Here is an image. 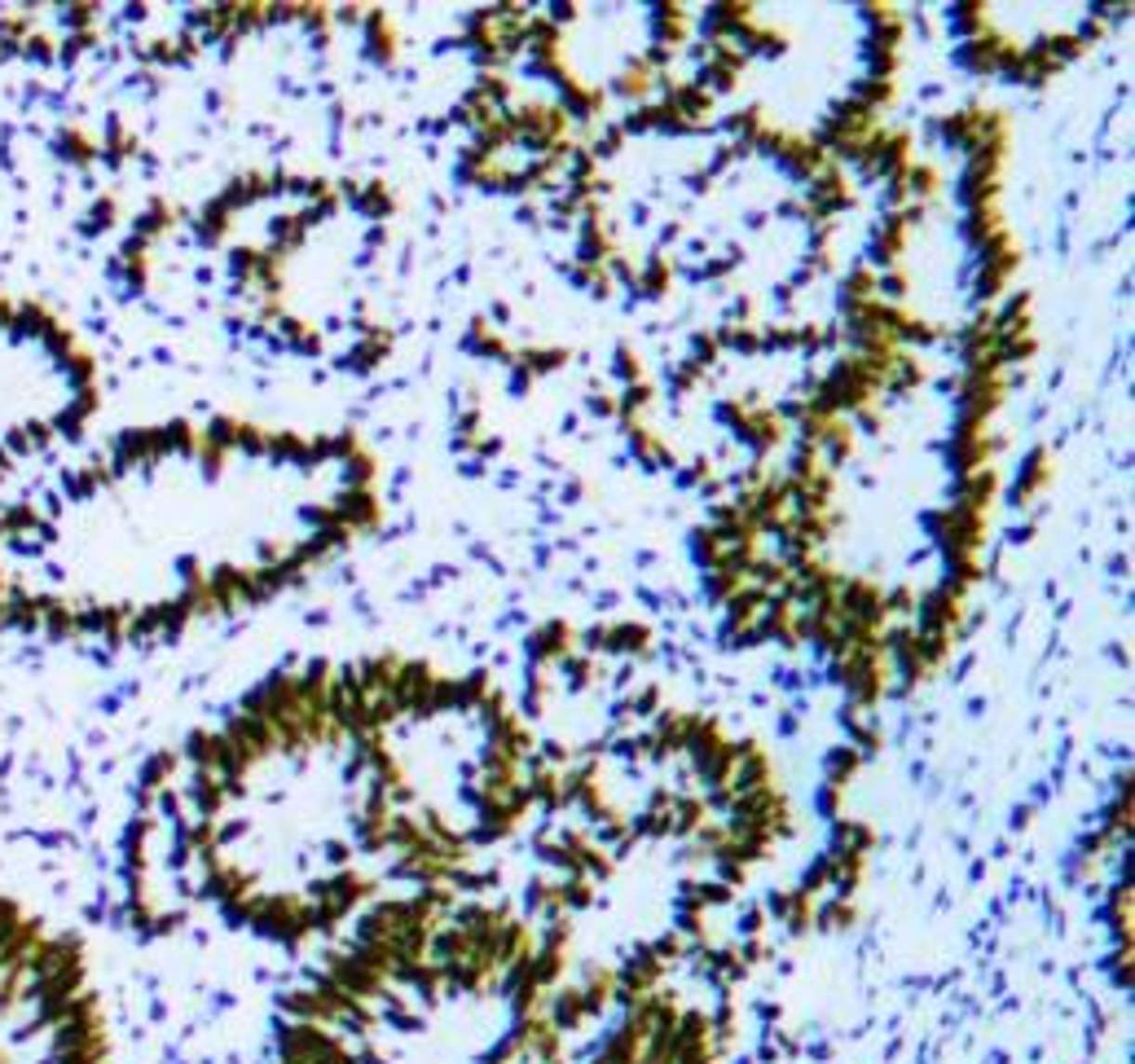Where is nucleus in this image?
Instances as JSON below:
<instances>
[{"mask_svg": "<svg viewBox=\"0 0 1135 1064\" xmlns=\"http://www.w3.org/2000/svg\"><path fill=\"white\" fill-rule=\"evenodd\" d=\"M647 400H651V383H634V387L625 392V400H620V409H625V418H630V414H638Z\"/></svg>", "mask_w": 1135, "mask_h": 1064, "instance_id": "7", "label": "nucleus"}, {"mask_svg": "<svg viewBox=\"0 0 1135 1064\" xmlns=\"http://www.w3.org/2000/svg\"><path fill=\"white\" fill-rule=\"evenodd\" d=\"M617 374H620V379H630V383H638V374H643V370H638L634 352H625V348L617 352Z\"/></svg>", "mask_w": 1135, "mask_h": 1064, "instance_id": "8", "label": "nucleus"}, {"mask_svg": "<svg viewBox=\"0 0 1135 1064\" xmlns=\"http://www.w3.org/2000/svg\"><path fill=\"white\" fill-rule=\"evenodd\" d=\"M0 1064H115L80 946L0 893Z\"/></svg>", "mask_w": 1135, "mask_h": 1064, "instance_id": "1", "label": "nucleus"}, {"mask_svg": "<svg viewBox=\"0 0 1135 1064\" xmlns=\"http://www.w3.org/2000/svg\"><path fill=\"white\" fill-rule=\"evenodd\" d=\"M1052 471H1048V449H1035L1030 458H1025V471H1021V480H1017V498L1025 501V498H1035L1038 493V484L1048 480Z\"/></svg>", "mask_w": 1135, "mask_h": 1064, "instance_id": "3", "label": "nucleus"}, {"mask_svg": "<svg viewBox=\"0 0 1135 1064\" xmlns=\"http://www.w3.org/2000/svg\"><path fill=\"white\" fill-rule=\"evenodd\" d=\"M594 414H617V405H612V396H599V400H594Z\"/></svg>", "mask_w": 1135, "mask_h": 1064, "instance_id": "9", "label": "nucleus"}, {"mask_svg": "<svg viewBox=\"0 0 1135 1064\" xmlns=\"http://www.w3.org/2000/svg\"><path fill=\"white\" fill-rule=\"evenodd\" d=\"M634 282H638V291H643V295H665V286H669V265H665V260H651L647 273H643V278H634Z\"/></svg>", "mask_w": 1135, "mask_h": 1064, "instance_id": "6", "label": "nucleus"}, {"mask_svg": "<svg viewBox=\"0 0 1135 1064\" xmlns=\"http://www.w3.org/2000/svg\"><path fill=\"white\" fill-rule=\"evenodd\" d=\"M84 366L35 321L0 313V480L80 427Z\"/></svg>", "mask_w": 1135, "mask_h": 1064, "instance_id": "2", "label": "nucleus"}, {"mask_svg": "<svg viewBox=\"0 0 1135 1064\" xmlns=\"http://www.w3.org/2000/svg\"><path fill=\"white\" fill-rule=\"evenodd\" d=\"M366 27H370V49H374V58H392V32H387V18L384 14H370Z\"/></svg>", "mask_w": 1135, "mask_h": 1064, "instance_id": "5", "label": "nucleus"}, {"mask_svg": "<svg viewBox=\"0 0 1135 1064\" xmlns=\"http://www.w3.org/2000/svg\"><path fill=\"white\" fill-rule=\"evenodd\" d=\"M617 88H620V93H625V97H634V101H643V97H647V93H651V71L643 67V58H638V62H634V75H620V84H617Z\"/></svg>", "mask_w": 1135, "mask_h": 1064, "instance_id": "4", "label": "nucleus"}]
</instances>
